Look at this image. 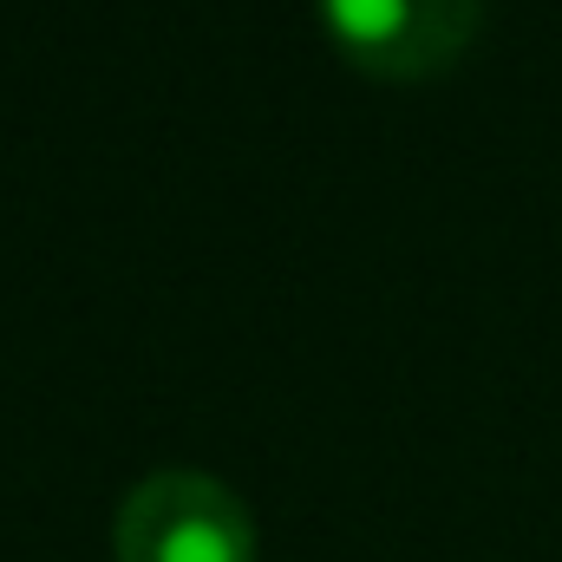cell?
<instances>
[{"mask_svg": "<svg viewBox=\"0 0 562 562\" xmlns=\"http://www.w3.org/2000/svg\"><path fill=\"white\" fill-rule=\"evenodd\" d=\"M112 550L119 562H256L262 537H256L249 504L223 477L170 464L125 491Z\"/></svg>", "mask_w": 562, "mask_h": 562, "instance_id": "obj_1", "label": "cell"}, {"mask_svg": "<svg viewBox=\"0 0 562 562\" xmlns=\"http://www.w3.org/2000/svg\"><path fill=\"white\" fill-rule=\"evenodd\" d=\"M314 7L340 40V53L386 79H425L451 66L484 13V0H314Z\"/></svg>", "mask_w": 562, "mask_h": 562, "instance_id": "obj_2", "label": "cell"}]
</instances>
